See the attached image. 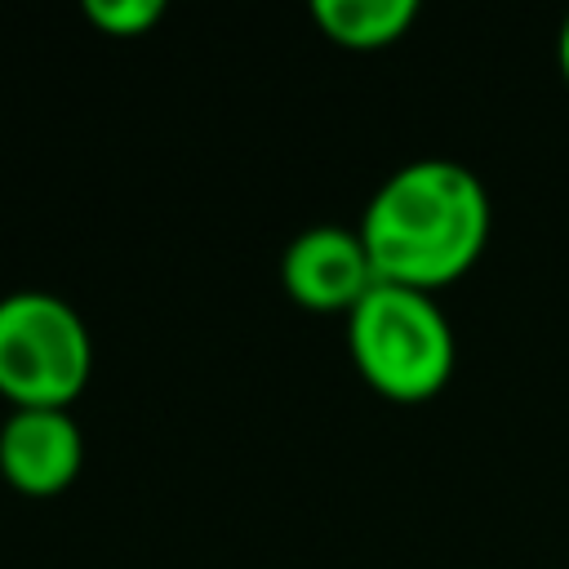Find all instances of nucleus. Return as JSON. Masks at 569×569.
<instances>
[{"label":"nucleus","instance_id":"f257e3e1","mask_svg":"<svg viewBox=\"0 0 569 569\" xmlns=\"http://www.w3.org/2000/svg\"><path fill=\"white\" fill-rule=\"evenodd\" d=\"M489 191L458 160H409L369 196L360 240L382 284L436 293L467 276L489 244Z\"/></svg>","mask_w":569,"mask_h":569},{"label":"nucleus","instance_id":"f03ea898","mask_svg":"<svg viewBox=\"0 0 569 569\" xmlns=\"http://www.w3.org/2000/svg\"><path fill=\"white\" fill-rule=\"evenodd\" d=\"M347 347L360 378L396 405L440 396L458 356L449 316L440 311L436 293L382 280L347 316Z\"/></svg>","mask_w":569,"mask_h":569},{"label":"nucleus","instance_id":"7ed1b4c3","mask_svg":"<svg viewBox=\"0 0 569 569\" xmlns=\"http://www.w3.org/2000/svg\"><path fill=\"white\" fill-rule=\"evenodd\" d=\"M93 373L80 311L44 289L0 298V396L13 409H71Z\"/></svg>","mask_w":569,"mask_h":569},{"label":"nucleus","instance_id":"20e7f679","mask_svg":"<svg viewBox=\"0 0 569 569\" xmlns=\"http://www.w3.org/2000/svg\"><path fill=\"white\" fill-rule=\"evenodd\" d=\"M284 293L307 311H356L360 298L378 284L360 231L351 227H307L289 240L280 258Z\"/></svg>","mask_w":569,"mask_h":569},{"label":"nucleus","instance_id":"39448f33","mask_svg":"<svg viewBox=\"0 0 569 569\" xmlns=\"http://www.w3.org/2000/svg\"><path fill=\"white\" fill-rule=\"evenodd\" d=\"M84 462V436L71 409H13L0 422V476L27 498L62 493Z\"/></svg>","mask_w":569,"mask_h":569},{"label":"nucleus","instance_id":"423d86ee","mask_svg":"<svg viewBox=\"0 0 569 569\" xmlns=\"http://www.w3.org/2000/svg\"><path fill=\"white\" fill-rule=\"evenodd\" d=\"M316 27L342 49H387L418 22L413 0H316Z\"/></svg>","mask_w":569,"mask_h":569},{"label":"nucleus","instance_id":"0eeeda50","mask_svg":"<svg viewBox=\"0 0 569 569\" xmlns=\"http://www.w3.org/2000/svg\"><path fill=\"white\" fill-rule=\"evenodd\" d=\"M84 18L102 31V36H142L164 18L160 0H84Z\"/></svg>","mask_w":569,"mask_h":569},{"label":"nucleus","instance_id":"6e6552de","mask_svg":"<svg viewBox=\"0 0 569 569\" xmlns=\"http://www.w3.org/2000/svg\"><path fill=\"white\" fill-rule=\"evenodd\" d=\"M556 62H560V71H565V80H569V13H565L560 36H556Z\"/></svg>","mask_w":569,"mask_h":569}]
</instances>
